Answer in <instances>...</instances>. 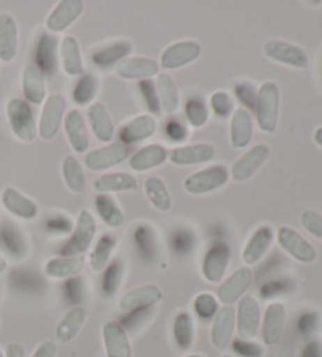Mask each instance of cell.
I'll return each mask as SVG.
<instances>
[{"instance_id": "1", "label": "cell", "mask_w": 322, "mask_h": 357, "mask_svg": "<svg viewBox=\"0 0 322 357\" xmlns=\"http://www.w3.org/2000/svg\"><path fill=\"white\" fill-rule=\"evenodd\" d=\"M255 115L258 128L266 134L275 132L278 126V116H280V90L278 85L272 81L264 82L258 89Z\"/></svg>"}, {"instance_id": "2", "label": "cell", "mask_w": 322, "mask_h": 357, "mask_svg": "<svg viewBox=\"0 0 322 357\" xmlns=\"http://www.w3.org/2000/svg\"><path fill=\"white\" fill-rule=\"evenodd\" d=\"M7 119L15 137L24 144H32L38 135V123H36L33 110L26 100L11 98L7 102Z\"/></svg>"}, {"instance_id": "3", "label": "cell", "mask_w": 322, "mask_h": 357, "mask_svg": "<svg viewBox=\"0 0 322 357\" xmlns=\"http://www.w3.org/2000/svg\"><path fill=\"white\" fill-rule=\"evenodd\" d=\"M228 180H230V170H228L225 165L215 164L190 174L185 178L183 184L187 194L203 195L224 188Z\"/></svg>"}, {"instance_id": "4", "label": "cell", "mask_w": 322, "mask_h": 357, "mask_svg": "<svg viewBox=\"0 0 322 357\" xmlns=\"http://www.w3.org/2000/svg\"><path fill=\"white\" fill-rule=\"evenodd\" d=\"M66 115V101L63 95L52 93L43 102L40 121H38V135L43 140H52L59 134L60 126L63 125Z\"/></svg>"}, {"instance_id": "5", "label": "cell", "mask_w": 322, "mask_h": 357, "mask_svg": "<svg viewBox=\"0 0 322 357\" xmlns=\"http://www.w3.org/2000/svg\"><path fill=\"white\" fill-rule=\"evenodd\" d=\"M261 328V307L256 298L252 294H244L238 301L236 309V331L238 338L253 340Z\"/></svg>"}, {"instance_id": "6", "label": "cell", "mask_w": 322, "mask_h": 357, "mask_svg": "<svg viewBox=\"0 0 322 357\" xmlns=\"http://www.w3.org/2000/svg\"><path fill=\"white\" fill-rule=\"evenodd\" d=\"M201 45L194 40H183L176 41L173 45L167 46L160 55L159 66L165 71H175L179 68H184L195 60L200 59Z\"/></svg>"}, {"instance_id": "7", "label": "cell", "mask_w": 322, "mask_h": 357, "mask_svg": "<svg viewBox=\"0 0 322 357\" xmlns=\"http://www.w3.org/2000/svg\"><path fill=\"white\" fill-rule=\"evenodd\" d=\"M270 156V146L268 144H256L247 150L243 156L231 165L230 178L236 183L249 181L256 172L263 167Z\"/></svg>"}, {"instance_id": "8", "label": "cell", "mask_w": 322, "mask_h": 357, "mask_svg": "<svg viewBox=\"0 0 322 357\" xmlns=\"http://www.w3.org/2000/svg\"><path fill=\"white\" fill-rule=\"evenodd\" d=\"M230 260L231 249L228 248V244L222 241L210 244L201 261L203 279L209 283H220L230 266Z\"/></svg>"}, {"instance_id": "9", "label": "cell", "mask_w": 322, "mask_h": 357, "mask_svg": "<svg viewBox=\"0 0 322 357\" xmlns=\"http://www.w3.org/2000/svg\"><path fill=\"white\" fill-rule=\"evenodd\" d=\"M159 61L144 55H129L115 65V75L123 81H150L159 75Z\"/></svg>"}, {"instance_id": "10", "label": "cell", "mask_w": 322, "mask_h": 357, "mask_svg": "<svg viewBox=\"0 0 322 357\" xmlns=\"http://www.w3.org/2000/svg\"><path fill=\"white\" fill-rule=\"evenodd\" d=\"M253 283V271L249 266L238 268L234 273L222 280L215 291V298L220 304L233 305L236 301L244 296Z\"/></svg>"}, {"instance_id": "11", "label": "cell", "mask_w": 322, "mask_h": 357, "mask_svg": "<svg viewBox=\"0 0 322 357\" xmlns=\"http://www.w3.org/2000/svg\"><path fill=\"white\" fill-rule=\"evenodd\" d=\"M234 329H236V309L233 305L220 307L213 318V324H210L209 338L213 347L219 351L230 348Z\"/></svg>"}, {"instance_id": "12", "label": "cell", "mask_w": 322, "mask_h": 357, "mask_svg": "<svg viewBox=\"0 0 322 357\" xmlns=\"http://www.w3.org/2000/svg\"><path fill=\"white\" fill-rule=\"evenodd\" d=\"M129 158V146L123 144H107L85 153V167L91 172H104L120 165Z\"/></svg>"}, {"instance_id": "13", "label": "cell", "mask_w": 322, "mask_h": 357, "mask_svg": "<svg viewBox=\"0 0 322 357\" xmlns=\"http://www.w3.org/2000/svg\"><path fill=\"white\" fill-rule=\"evenodd\" d=\"M162 290L158 285L145 283V285L134 287L131 290L123 293L118 299V307L123 312L134 313L156 305L162 301Z\"/></svg>"}, {"instance_id": "14", "label": "cell", "mask_w": 322, "mask_h": 357, "mask_svg": "<svg viewBox=\"0 0 322 357\" xmlns=\"http://www.w3.org/2000/svg\"><path fill=\"white\" fill-rule=\"evenodd\" d=\"M264 55L272 61L282 63L284 66L303 70L308 66V55L299 46L282 40H269L264 43Z\"/></svg>"}, {"instance_id": "15", "label": "cell", "mask_w": 322, "mask_h": 357, "mask_svg": "<svg viewBox=\"0 0 322 357\" xmlns=\"http://www.w3.org/2000/svg\"><path fill=\"white\" fill-rule=\"evenodd\" d=\"M277 241L280 248L297 261L313 263L316 260V249L293 227H280L277 231Z\"/></svg>"}, {"instance_id": "16", "label": "cell", "mask_w": 322, "mask_h": 357, "mask_svg": "<svg viewBox=\"0 0 322 357\" xmlns=\"http://www.w3.org/2000/svg\"><path fill=\"white\" fill-rule=\"evenodd\" d=\"M85 3L82 0H61L51 15L46 20V29L49 33H63L66 29H70L76 22L80 15L84 13Z\"/></svg>"}, {"instance_id": "17", "label": "cell", "mask_w": 322, "mask_h": 357, "mask_svg": "<svg viewBox=\"0 0 322 357\" xmlns=\"http://www.w3.org/2000/svg\"><path fill=\"white\" fill-rule=\"evenodd\" d=\"M102 342L107 357H134L128 331L118 321H105L102 324Z\"/></svg>"}, {"instance_id": "18", "label": "cell", "mask_w": 322, "mask_h": 357, "mask_svg": "<svg viewBox=\"0 0 322 357\" xmlns=\"http://www.w3.org/2000/svg\"><path fill=\"white\" fill-rule=\"evenodd\" d=\"M95 235H96V220L95 216L86 209H82L79 213L77 220H76V227H74V231L70 239V254L68 255H84L85 252H89L91 248L93 241H95Z\"/></svg>"}, {"instance_id": "19", "label": "cell", "mask_w": 322, "mask_h": 357, "mask_svg": "<svg viewBox=\"0 0 322 357\" xmlns=\"http://www.w3.org/2000/svg\"><path fill=\"white\" fill-rule=\"evenodd\" d=\"M158 129V121L151 114H141L135 119L126 121L125 125L120 128L118 135L123 145H135L140 142H145L151 139Z\"/></svg>"}, {"instance_id": "20", "label": "cell", "mask_w": 322, "mask_h": 357, "mask_svg": "<svg viewBox=\"0 0 322 357\" xmlns=\"http://www.w3.org/2000/svg\"><path fill=\"white\" fill-rule=\"evenodd\" d=\"M274 243V230L270 225H261L252 233L243 249V261L245 266H255L268 254Z\"/></svg>"}, {"instance_id": "21", "label": "cell", "mask_w": 322, "mask_h": 357, "mask_svg": "<svg viewBox=\"0 0 322 357\" xmlns=\"http://www.w3.org/2000/svg\"><path fill=\"white\" fill-rule=\"evenodd\" d=\"M286 324V309L282 303H270L266 307L261 324V338L263 343L272 347L280 342Z\"/></svg>"}, {"instance_id": "22", "label": "cell", "mask_w": 322, "mask_h": 357, "mask_svg": "<svg viewBox=\"0 0 322 357\" xmlns=\"http://www.w3.org/2000/svg\"><path fill=\"white\" fill-rule=\"evenodd\" d=\"M215 156V149L210 144H192L181 145L169 151V161L173 165L185 167V165H198L209 162Z\"/></svg>"}, {"instance_id": "23", "label": "cell", "mask_w": 322, "mask_h": 357, "mask_svg": "<svg viewBox=\"0 0 322 357\" xmlns=\"http://www.w3.org/2000/svg\"><path fill=\"white\" fill-rule=\"evenodd\" d=\"M63 129L71 149L76 151L77 155H85V151L89 150L90 146V137L84 115L80 114L79 109L68 110L63 120Z\"/></svg>"}, {"instance_id": "24", "label": "cell", "mask_w": 322, "mask_h": 357, "mask_svg": "<svg viewBox=\"0 0 322 357\" xmlns=\"http://www.w3.org/2000/svg\"><path fill=\"white\" fill-rule=\"evenodd\" d=\"M22 93L26 101L33 106H43L46 101V76L35 63H29L22 73Z\"/></svg>"}, {"instance_id": "25", "label": "cell", "mask_w": 322, "mask_h": 357, "mask_svg": "<svg viewBox=\"0 0 322 357\" xmlns=\"http://www.w3.org/2000/svg\"><path fill=\"white\" fill-rule=\"evenodd\" d=\"M61 68H63L65 75L70 77H80L85 75V63L80 52V46L76 36L66 35L60 41L59 47Z\"/></svg>"}, {"instance_id": "26", "label": "cell", "mask_w": 322, "mask_h": 357, "mask_svg": "<svg viewBox=\"0 0 322 357\" xmlns=\"http://www.w3.org/2000/svg\"><path fill=\"white\" fill-rule=\"evenodd\" d=\"M20 47V29L13 15H0V61L10 63L17 55Z\"/></svg>"}, {"instance_id": "27", "label": "cell", "mask_w": 322, "mask_h": 357, "mask_svg": "<svg viewBox=\"0 0 322 357\" xmlns=\"http://www.w3.org/2000/svg\"><path fill=\"white\" fill-rule=\"evenodd\" d=\"M2 203L5 209L15 218L22 220H33L40 214V206L15 188H5L2 192Z\"/></svg>"}, {"instance_id": "28", "label": "cell", "mask_w": 322, "mask_h": 357, "mask_svg": "<svg viewBox=\"0 0 322 357\" xmlns=\"http://www.w3.org/2000/svg\"><path fill=\"white\" fill-rule=\"evenodd\" d=\"M169 161V150L162 144H150L139 149L129 159V167L134 172L158 169Z\"/></svg>"}, {"instance_id": "29", "label": "cell", "mask_w": 322, "mask_h": 357, "mask_svg": "<svg viewBox=\"0 0 322 357\" xmlns=\"http://www.w3.org/2000/svg\"><path fill=\"white\" fill-rule=\"evenodd\" d=\"M253 139V119L244 107L234 109L230 116V144L234 150L249 146Z\"/></svg>"}, {"instance_id": "30", "label": "cell", "mask_w": 322, "mask_h": 357, "mask_svg": "<svg viewBox=\"0 0 322 357\" xmlns=\"http://www.w3.org/2000/svg\"><path fill=\"white\" fill-rule=\"evenodd\" d=\"M86 119H89L91 132L102 144H110L115 137V126L110 119V114L102 102L95 101L86 109Z\"/></svg>"}, {"instance_id": "31", "label": "cell", "mask_w": 322, "mask_h": 357, "mask_svg": "<svg viewBox=\"0 0 322 357\" xmlns=\"http://www.w3.org/2000/svg\"><path fill=\"white\" fill-rule=\"evenodd\" d=\"M85 268L84 255L54 257L45 264V273L55 280H68L77 277Z\"/></svg>"}, {"instance_id": "32", "label": "cell", "mask_w": 322, "mask_h": 357, "mask_svg": "<svg viewBox=\"0 0 322 357\" xmlns=\"http://www.w3.org/2000/svg\"><path fill=\"white\" fill-rule=\"evenodd\" d=\"M86 321V310L82 305H72L65 312L60 321L55 326V340L60 344L70 343L79 334Z\"/></svg>"}, {"instance_id": "33", "label": "cell", "mask_w": 322, "mask_h": 357, "mask_svg": "<svg viewBox=\"0 0 322 357\" xmlns=\"http://www.w3.org/2000/svg\"><path fill=\"white\" fill-rule=\"evenodd\" d=\"M137 178L126 172H112L104 174L93 181V189L98 194H112V192H132L137 190Z\"/></svg>"}, {"instance_id": "34", "label": "cell", "mask_w": 322, "mask_h": 357, "mask_svg": "<svg viewBox=\"0 0 322 357\" xmlns=\"http://www.w3.org/2000/svg\"><path fill=\"white\" fill-rule=\"evenodd\" d=\"M154 87H156L160 110L165 115L175 114L181 106V96H179V90L173 77L167 73H159L154 81Z\"/></svg>"}, {"instance_id": "35", "label": "cell", "mask_w": 322, "mask_h": 357, "mask_svg": "<svg viewBox=\"0 0 322 357\" xmlns=\"http://www.w3.org/2000/svg\"><path fill=\"white\" fill-rule=\"evenodd\" d=\"M118 244V238L115 233L105 231L95 244V248L89 255V264L93 273H102V271L109 266L112 261V255Z\"/></svg>"}, {"instance_id": "36", "label": "cell", "mask_w": 322, "mask_h": 357, "mask_svg": "<svg viewBox=\"0 0 322 357\" xmlns=\"http://www.w3.org/2000/svg\"><path fill=\"white\" fill-rule=\"evenodd\" d=\"M0 245L10 257L17 258V260L26 257L29 252V241L26 235H24L20 227L11 222H5L0 227Z\"/></svg>"}, {"instance_id": "37", "label": "cell", "mask_w": 322, "mask_h": 357, "mask_svg": "<svg viewBox=\"0 0 322 357\" xmlns=\"http://www.w3.org/2000/svg\"><path fill=\"white\" fill-rule=\"evenodd\" d=\"M132 51V46L129 41H116L110 45H104L96 47L91 54L93 63L99 68H109L116 65L120 60L129 57Z\"/></svg>"}, {"instance_id": "38", "label": "cell", "mask_w": 322, "mask_h": 357, "mask_svg": "<svg viewBox=\"0 0 322 357\" xmlns=\"http://www.w3.org/2000/svg\"><path fill=\"white\" fill-rule=\"evenodd\" d=\"M173 340L183 351L192 348L195 342V324L187 310H179L173 318Z\"/></svg>"}, {"instance_id": "39", "label": "cell", "mask_w": 322, "mask_h": 357, "mask_svg": "<svg viewBox=\"0 0 322 357\" xmlns=\"http://www.w3.org/2000/svg\"><path fill=\"white\" fill-rule=\"evenodd\" d=\"M61 176L66 188L74 194H84L86 190V176L82 164L79 162L77 158L68 155L61 161Z\"/></svg>"}, {"instance_id": "40", "label": "cell", "mask_w": 322, "mask_h": 357, "mask_svg": "<svg viewBox=\"0 0 322 357\" xmlns=\"http://www.w3.org/2000/svg\"><path fill=\"white\" fill-rule=\"evenodd\" d=\"M144 189L148 202L151 203L154 209H158L160 213H167L171 208V197L162 178L156 175L148 176Z\"/></svg>"}, {"instance_id": "41", "label": "cell", "mask_w": 322, "mask_h": 357, "mask_svg": "<svg viewBox=\"0 0 322 357\" xmlns=\"http://www.w3.org/2000/svg\"><path fill=\"white\" fill-rule=\"evenodd\" d=\"M95 206L98 209L99 219L110 229H118L125 224V214H123L118 203L109 194H98L95 199Z\"/></svg>"}, {"instance_id": "42", "label": "cell", "mask_w": 322, "mask_h": 357, "mask_svg": "<svg viewBox=\"0 0 322 357\" xmlns=\"http://www.w3.org/2000/svg\"><path fill=\"white\" fill-rule=\"evenodd\" d=\"M36 66L46 75H54L55 65H57V41L52 35L45 33L40 38L36 47Z\"/></svg>"}, {"instance_id": "43", "label": "cell", "mask_w": 322, "mask_h": 357, "mask_svg": "<svg viewBox=\"0 0 322 357\" xmlns=\"http://www.w3.org/2000/svg\"><path fill=\"white\" fill-rule=\"evenodd\" d=\"M98 93L99 79L91 73H85L84 76L79 77L76 87L72 90V100L77 106H90V104L95 102Z\"/></svg>"}, {"instance_id": "44", "label": "cell", "mask_w": 322, "mask_h": 357, "mask_svg": "<svg viewBox=\"0 0 322 357\" xmlns=\"http://www.w3.org/2000/svg\"><path fill=\"white\" fill-rule=\"evenodd\" d=\"M184 114L192 128H203L209 120V109L201 98L194 96L187 100L184 106Z\"/></svg>"}, {"instance_id": "45", "label": "cell", "mask_w": 322, "mask_h": 357, "mask_svg": "<svg viewBox=\"0 0 322 357\" xmlns=\"http://www.w3.org/2000/svg\"><path fill=\"white\" fill-rule=\"evenodd\" d=\"M123 275H125V264L121 263V260L110 261L109 266L104 269L102 277V291L105 296H114L118 291Z\"/></svg>"}, {"instance_id": "46", "label": "cell", "mask_w": 322, "mask_h": 357, "mask_svg": "<svg viewBox=\"0 0 322 357\" xmlns=\"http://www.w3.org/2000/svg\"><path fill=\"white\" fill-rule=\"evenodd\" d=\"M219 304L220 303L213 293L203 291L200 294H197L194 299V310L198 318L203 319V321H209V319H213L215 317V313L220 309Z\"/></svg>"}, {"instance_id": "47", "label": "cell", "mask_w": 322, "mask_h": 357, "mask_svg": "<svg viewBox=\"0 0 322 357\" xmlns=\"http://www.w3.org/2000/svg\"><path fill=\"white\" fill-rule=\"evenodd\" d=\"M210 109L217 119H228L234 112V98L228 91L219 90L210 95Z\"/></svg>"}, {"instance_id": "48", "label": "cell", "mask_w": 322, "mask_h": 357, "mask_svg": "<svg viewBox=\"0 0 322 357\" xmlns=\"http://www.w3.org/2000/svg\"><path fill=\"white\" fill-rule=\"evenodd\" d=\"M230 347L236 357H263L264 354V349L258 343L244 338H236V340L233 338Z\"/></svg>"}, {"instance_id": "49", "label": "cell", "mask_w": 322, "mask_h": 357, "mask_svg": "<svg viewBox=\"0 0 322 357\" xmlns=\"http://www.w3.org/2000/svg\"><path fill=\"white\" fill-rule=\"evenodd\" d=\"M300 224L309 235H313L314 238L322 241V214L312 211V209L303 211L300 216Z\"/></svg>"}, {"instance_id": "50", "label": "cell", "mask_w": 322, "mask_h": 357, "mask_svg": "<svg viewBox=\"0 0 322 357\" xmlns=\"http://www.w3.org/2000/svg\"><path fill=\"white\" fill-rule=\"evenodd\" d=\"M256 93L258 90H255V87L249 82H240L234 87V95H236L238 100L244 104V109H255Z\"/></svg>"}, {"instance_id": "51", "label": "cell", "mask_w": 322, "mask_h": 357, "mask_svg": "<svg viewBox=\"0 0 322 357\" xmlns=\"http://www.w3.org/2000/svg\"><path fill=\"white\" fill-rule=\"evenodd\" d=\"M139 90L141 96H144L145 104L148 106V109L151 110V112L158 114L160 107H159V101H158V93H156V87H154V82L150 81H141L139 84Z\"/></svg>"}, {"instance_id": "52", "label": "cell", "mask_w": 322, "mask_h": 357, "mask_svg": "<svg viewBox=\"0 0 322 357\" xmlns=\"http://www.w3.org/2000/svg\"><path fill=\"white\" fill-rule=\"evenodd\" d=\"M167 135L173 140V142H183L189 137V132H187V128H185L183 123H179L178 120H171L167 123Z\"/></svg>"}, {"instance_id": "53", "label": "cell", "mask_w": 322, "mask_h": 357, "mask_svg": "<svg viewBox=\"0 0 322 357\" xmlns=\"http://www.w3.org/2000/svg\"><path fill=\"white\" fill-rule=\"evenodd\" d=\"M297 326H299V331L302 334L307 335L309 332H313L316 329V326H318V315H316L314 312L303 313V315L299 318Z\"/></svg>"}, {"instance_id": "54", "label": "cell", "mask_w": 322, "mask_h": 357, "mask_svg": "<svg viewBox=\"0 0 322 357\" xmlns=\"http://www.w3.org/2000/svg\"><path fill=\"white\" fill-rule=\"evenodd\" d=\"M57 351H59L57 343L52 340H45L36 347L33 354L30 357H55L57 356Z\"/></svg>"}, {"instance_id": "55", "label": "cell", "mask_w": 322, "mask_h": 357, "mask_svg": "<svg viewBox=\"0 0 322 357\" xmlns=\"http://www.w3.org/2000/svg\"><path fill=\"white\" fill-rule=\"evenodd\" d=\"M300 357H322V344L319 342H309L302 349Z\"/></svg>"}, {"instance_id": "56", "label": "cell", "mask_w": 322, "mask_h": 357, "mask_svg": "<svg viewBox=\"0 0 322 357\" xmlns=\"http://www.w3.org/2000/svg\"><path fill=\"white\" fill-rule=\"evenodd\" d=\"M3 357H26V351H24L22 343L20 342H11L5 348Z\"/></svg>"}, {"instance_id": "57", "label": "cell", "mask_w": 322, "mask_h": 357, "mask_svg": "<svg viewBox=\"0 0 322 357\" xmlns=\"http://www.w3.org/2000/svg\"><path fill=\"white\" fill-rule=\"evenodd\" d=\"M148 233L144 231V229H139L137 231V243L140 245V249L145 252V254H151L153 250V243H151V238L146 236Z\"/></svg>"}, {"instance_id": "58", "label": "cell", "mask_w": 322, "mask_h": 357, "mask_svg": "<svg viewBox=\"0 0 322 357\" xmlns=\"http://www.w3.org/2000/svg\"><path fill=\"white\" fill-rule=\"evenodd\" d=\"M313 137H314V142H316V144H318L319 146H322V128H318V129H316Z\"/></svg>"}, {"instance_id": "59", "label": "cell", "mask_w": 322, "mask_h": 357, "mask_svg": "<svg viewBox=\"0 0 322 357\" xmlns=\"http://www.w3.org/2000/svg\"><path fill=\"white\" fill-rule=\"evenodd\" d=\"M7 268H8L7 258H5L3 255H0V274H3L5 271H7Z\"/></svg>"}, {"instance_id": "60", "label": "cell", "mask_w": 322, "mask_h": 357, "mask_svg": "<svg viewBox=\"0 0 322 357\" xmlns=\"http://www.w3.org/2000/svg\"><path fill=\"white\" fill-rule=\"evenodd\" d=\"M183 357H204L201 354H187V356H183Z\"/></svg>"}, {"instance_id": "61", "label": "cell", "mask_w": 322, "mask_h": 357, "mask_svg": "<svg viewBox=\"0 0 322 357\" xmlns=\"http://www.w3.org/2000/svg\"><path fill=\"white\" fill-rule=\"evenodd\" d=\"M222 357H234V356L233 354H224Z\"/></svg>"}, {"instance_id": "62", "label": "cell", "mask_w": 322, "mask_h": 357, "mask_svg": "<svg viewBox=\"0 0 322 357\" xmlns=\"http://www.w3.org/2000/svg\"><path fill=\"white\" fill-rule=\"evenodd\" d=\"M0 357H3V354H2V351H0Z\"/></svg>"}]
</instances>
